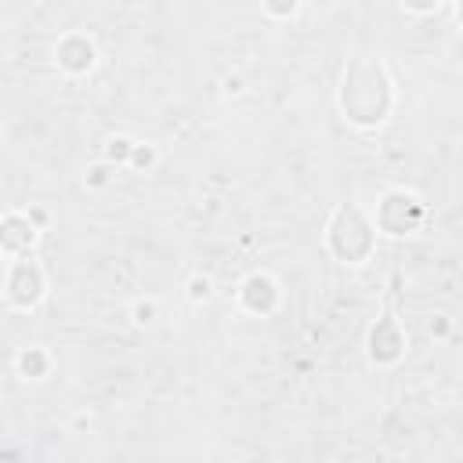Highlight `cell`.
<instances>
[{
    "mask_svg": "<svg viewBox=\"0 0 463 463\" xmlns=\"http://www.w3.org/2000/svg\"><path fill=\"white\" fill-rule=\"evenodd\" d=\"M130 315H134L137 326H152L159 318V300L156 297H141V300L130 304Z\"/></svg>",
    "mask_w": 463,
    "mask_h": 463,
    "instance_id": "8fae6325",
    "label": "cell"
},
{
    "mask_svg": "<svg viewBox=\"0 0 463 463\" xmlns=\"http://www.w3.org/2000/svg\"><path fill=\"white\" fill-rule=\"evenodd\" d=\"M130 152H134V141H130V137H123V134L105 141V163H112V166H127Z\"/></svg>",
    "mask_w": 463,
    "mask_h": 463,
    "instance_id": "30bf717a",
    "label": "cell"
},
{
    "mask_svg": "<svg viewBox=\"0 0 463 463\" xmlns=\"http://www.w3.org/2000/svg\"><path fill=\"white\" fill-rule=\"evenodd\" d=\"M279 300H282V289H279V282H275L271 275H264V271H253V275L239 286V307L250 311V315H257V318L271 315V311L279 307Z\"/></svg>",
    "mask_w": 463,
    "mask_h": 463,
    "instance_id": "52a82bcc",
    "label": "cell"
},
{
    "mask_svg": "<svg viewBox=\"0 0 463 463\" xmlns=\"http://www.w3.org/2000/svg\"><path fill=\"white\" fill-rule=\"evenodd\" d=\"M297 7H300V0H264V11L271 18H293Z\"/></svg>",
    "mask_w": 463,
    "mask_h": 463,
    "instance_id": "9a60e30c",
    "label": "cell"
},
{
    "mask_svg": "<svg viewBox=\"0 0 463 463\" xmlns=\"http://www.w3.org/2000/svg\"><path fill=\"white\" fill-rule=\"evenodd\" d=\"M213 297V279L210 275H192L188 279V300L192 304H203V300H210Z\"/></svg>",
    "mask_w": 463,
    "mask_h": 463,
    "instance_id": "7c38bea8",
    "label": "cell"
},
{
    "mask_svg": "<svg viewBox=\"0 0 463 463\" xmlns=\"http://www.w3.org/2000/svg\"><path fill=\"white\" fill-rule=\"evenodd\" d=\"M14 365H18V373L25 380H43L51 373V354L43 347H25V351H18Z\"/></svg>",
    "mask_w": 463,
    "mask_h": 463,
    "instance_id": "9c48e42d",
    "label": "cell"
},
{
    "mask_svg": "<svg viewBox=\"0 0 463 463\" xmlns=\"http://www.w3.org/2000/svg\"><path fill=\"white\" fill-rule=\"evenodd\" d=\"M112 177H116V166L112 163H94L87 170V188H105Z\"/></svg>",
    "mask_w": 463,
    "mask_h": 463,
    "instance_id": "5bb4252c",
    "label": "cell"
},
{
    "mask_svg": "<svg viewBox=\"0 0 463 463\" xmlns=\"http://www.w3.org/2000/svg\"><path fill=\"white\" fill-rule=\"evenodd\" d=\"M224 90H228V94H239V90H242V80H239V76H228V80H224Z\"/></svg>",
    "mask_w": 463,
    "mask_h": 463,
    "instance_id": "e0dca14e",
    "label": "cell"
},
{
    "mask_svg": "<svg viewBox=\"0 0 463 463\" xmlns=\"http://www.w3.org/2000/svg\"><path fill=\"white\" fill-rule=\"evenodd\" d=\"M405 354V329L398 326L394 315H383L369 329V358L376 365H394Z\"/></svg>",
    "mask_w": 463,
    "mask_h": 463,
    "instance_id": "8992f818",
    "label": "cell"
},
{
    "mask_svg": "<svg viewBox=\"0 0 463 463\" xmlns=\"http://www.w3.org/2000/svg\"><path fill=\"white\" fill-rule=\"evenodd\" d=\"M54 61L61 72L69 76H87L98 61V47L87 33H65L58 43H54Z\"/></svg>",
    "mask_w": 463,
    "mask_h": 463,
    "instance_id": "5b68a950",
    "label": "cell"
},
{
    "mask_svg": "<svg viewBox=\"0 0 463 463\" xmlns=\"http://www.w3.org/2000/svg\"><path fill=\"white\" fill-rule=\"evenodd\" d=\"M394 83L380 58H354L344 69L340 83V109L354 127H380L391 116Z\"/></svg>",
    "mask_w": 463,
    "mask_h": 463,
    "instance_id": "6da1fadb",
    "label": "cell"
},
{
    "mask_svg": "<svg viewBox=\"0 0 463 463\" xmlns=\"http://www.w3.org/2000/svg\"><path fill=\"white\" fill-rule=\"evenodd\" d=\"M4 297L11 300V307L18 311H33L43 297H47V271L36 257L22 253L11 260L7 268V279H4Z\"/></svg>",
    "mask_w": 463,
    "mask_h": 463,
    "instance_id": "3957f363",
    "label": "cell"
},
{
    "mask_svg": "<svg viewBox=\"0 0 463 463\" xmlns=\"http://www.w3.org/2000/svg\"><path fill=\"white\" fill-rule=\"evenodd\" d=\"M420 221H423V203H420L412 192H405V188L387 192V195L376 203V213H373L376 232L394 235V239H402V235L416 232V228H420Z\"/></svg>",
    "mask_w": 463,
    "mask_h": 463,
    "instance_id": "277c9868",
    "label": "cell"
},
{
    "mask_svg": "<svg viewBox=\"0 0 463 463\" xmlns=\"http://www.w3.org/2000/svg\"><path fill=\"white\" fill-rule=\"evenodd\" d=\"M402 4H405L409 11H416V14H430V11H434L441 0H402Z\"/></svg>",
    "mask_w": 463,
    "mask_h": 463,
    "instance_id": "2e32d148",
    "label": "cell"
},
{
    "mask_svg": "<svg viewBox=\"0 0 463 463\" xmlns=\"http://www.w3.org/2000/svg\"><path fill=\"white\" fill-rule=\"evenodd\" d=\"M36 239H40V228H36V221H33L29 213L11 210V213L0 217V250H4L7 257L33 253Z\"/></svg>",
    "mask_w": 463,
    "mask_h": 463,
    "instance_id": "ba28073f",
    "label": "cell"
},
{
    "mask_svg": "<svg viewBox=\"0 0 463 463\" xmlns=\"http://www.w3.org/2000/svg\"><path fill=\"white\" fill-rule=\"evenodd\" d=\"M156 148L152 145H137L134 141V152H130V159H127V166H137V170H152L156 166Z\"/></svg>",
    "mask_w": 463,
    "mask_h": 463,
    "instance_id": "4fadbf2b",
    "label": "cell"
},
{
    "mask_svg": "<svg viewBox=\"0 0 463 463\" xmlns=\"http://www.w3.org/2000/svg\"><path fill=\"white\" fill-rule=\"evenodd\" d=\"M326 246L344 264H365L373 257V250H376V224H373V217L362 206H354V203L336 206V213L326 224Z\"/></svg>",
    "mask_w": 463,
    "mask_h": 463,
    "instance_id": "7a4b0ae2",
    "label": "cell"
},
{
    "mask_svg": "<svg viewBox=\"0 0 463 463\" xmlns=\"http://www.w3.org/2000/svg\"><path fill=\"white\" fill-rule=\"evenodd\" d=\"M4 257H7V253H4V250H0V268H4Z\"/></svg>",
    "mask_w": 463,
    "mask_h": 463,
    "instance_id": "ac0fdd59",
    "label": "cell"
}]
</instances>
